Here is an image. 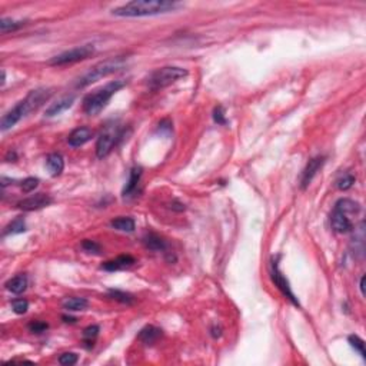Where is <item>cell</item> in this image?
Here are the masks:
<instances>
[{"instance_id":"836d02e7","label":"cell","mask_w":366,"mask_h":366,"mask_svg":"<svg viewBox=\"0 0 366 366\" xmlns=\"http://www.w3.org/2000/svg\"><path fill=\"white\" fill-rule=\"evenodd\" d=\"M47 328H49V325L46 322H42V320H33V322L29 323V330L33 332V333H42Z\"/></svg>"},{"instance_id":"3957f363","label":"cell","mask_w":366,"mask_h":366,"mask_svg":"<svg viewBox=\"0 0 366 366\" xmlns=\"http://www.w3.org/2000/svg\"><path fill=\"white\" fill-rule=\"evenodd\" d=\"M123 66H125V59L123 57H112V59H108L105 62H101L96 66H93L87 73L83 74L82 77L77 80V83H76V87L83 89V87L89 86L92 83L98 82V80H101L103 77L115 73L116 70L122 69Z\"/></svg>"},{"instance_id":"9a60e30c","label":"cell","mask_w":366,"mask_h":366,"mask_svg":"<svg viewBox=\"0 0 366 366\" xmlns=\"http://www.w3.org/2000/svg\"><path fill=\"white\" fill-rule=\"evenodd\" d=\"M92 137H93V130L83 126V128L74 129L73 132L69 135V137H67V143H69V146L72 147H80L83 146L84 143H87Z\"/></svg>"},{"instance_id":"4dcf8cb0","label":"cell","mask_w":366,"mask_h":366,"mask_svg":"<svg viewBox=\"0 0 366 366\" xmlns=\"http://www.w3.org/2000/svg\"><path fill=\"white\" fill-rule=\"evenodd\" d=\"M12 309H13L15 313H18V315H23V313L28 312L29 302L26 299H15L12 302Z\"/></svg>"},{"instance_id":"e575fe53","label":"cell","mask_w":366,"mask_h":366,"mask_svg":"<svg viewBox=\"0 0 366 366\" xmlns=\"http://www.w3.org/2000/svg\"><path fill=\"white\" fill-rule=\"evenodd\" d=\"M213 120L218 123V125H228V120L225 116V109L222 106H218L213 110Z\"/></svg>"},{"instance_id":"7402d4cb","label":"cell","mask_w":366,"mask_h":366,"mask_svg":"<svg viewBox=\"0 0 366 366\" xmlns=\"http://www.w3.org/2000/svg\"><path fill=\"white\" fill-rule=\"evenodd\" d=\"M112 228L118 229L120 232H133L135 230V220L128 216H120L110 222Z\"/></svg>"},{"instance_id":"83f0119b","label":"cell","mask_w":366,"mask_h":366,"mask_svg":"<svg viewBox=\"0 0 366 366\" xmlns=\"http://www.w3.org/2000/svg\"><path fill=\"white\" fill-rule=\"evenodd\" d=\"M355 182H356V177L352 173L346 172V173L340 174L338 179H336V186H338V189H340V191H348V189H350L353 186Z\"/></svg>"},{"instance_id":"2e32d148","label":"cell","mask_w":366,"mask_h":366,"mask_svg":"<svg viewBox=\"0 0 366 366\" xmlns=\"http://www.w3.org/2000/svg\"><path fill=\"white\" fill-rule=\"evenodd\" d=\"M160 336H162V329L156 328L153 325H147V326H145L143 329L139 332L137 339L142 343H145V345H153V343H156L159 340Z\"/></svg>"},{"instance_id":"4316f807","label":"cell","mask_w":366,"mask_h":366,"mask_svg":"<svg viewBox=\"0 0 366 366\" xmlns=\"http://www.w3.org/2000/svg\"><path fill=\"white\" fill-rule=\"evenodd\" d=\"M99 332H101L99 325H92V326H87L86 329L83 330V342L87 343V345H86L87 348H92V346H93V342H95V339L98 338Z\"/></svg>"},{"instance_id":"8d00e7d4","label":"cell","mask_w":366,"mask_h":366,"mask_svg":"<svg viewBox=\"0 0 366 366\" xmlns=\"http://www.w3.org/2000/svg\"><path fill=\"white\" fill-rule=\"evenodd\" d=\"M5 159H6L8 162H15V160L18 159V155H16V152H12V150H9Z\"/></svg>"},{"instance_id":"d6986e66","label":"cell","mask_w":366,"mask_h":366,"mask_svg":"<svg viewBox=\"0 0 366 366\" xmlns=\"http://www.w3.org/2000/svg\"><path fill=\"white\" fill-rule=\"evenodd\" d=\"M5 286H6V289L9 292L15 293V295H20V293L25 292L26 288H28V278H26V274H18V276L9 279Z\"/></svg>"},{"instance_id":"ba28073f","label":"cell","mask_w":366,"mask_h":366,"mask_svg":"<svg viewBox=\"0 0 366 366\" xmlns=\"http://www.w3.org/2000/svg\"><path fill=\"white\" fill-rule=\"evenodd\" d=\"M52 202H53V199L49 195H46V193H36V195H33L30 198H26V199L19 202L18 206L22 211L32 212L43 209L46 206H49Z\"/></svg>"},{"instance_id":"52a82bcc","label":"cell","mask_w":366,"mask_h":366,"mask_svg":"<svg viewBox=\"0 0 366 366\" xmlns=\"http://www.w3.org/2000/svg\"><path fill=\"white\" fill-rule=\"evenodd\" d=\"M278 259H279V256L276 257L273 256L272 257V260H270V278H272L273 284L276 285V288L282 292V295H284L285 298H288L295 306L299 308V302H298L295 293H293L292 289H291V285H289L288 279L285 278V274L282 273L281 269H279V262H278Z\"/></svg>"},{"instance_id":"d590c367","label":"cell","mask_w":366,"mask_h":366,"mask_svg":"<svg viewBox=\"0 0 366 366\" xmlns=\"http://www.w3.org/2000/svg\"><path fill=\"white\" fill-rule=\"evenodd\" d=\"M211 332H212V336H213L215 339H218L222 336V328H220V326H213V328L211 329Z\"/></svg>"},{"instance_id":"30bf717a","label":"cell","mask_w":366,"mask_h":366,"mask_svg":"<svg viewBox=\"0 0 366 366\" xmlns=\"http://www.w3.org/2000/svg\"><path fill=\"white\" fill-rule=\"evenodd\" d=\"M26 115H28V109H26L25 103H23V101L19 102L13 109L9 110V112L3 116V119H2V130L6 132V130H9L10 128H13L19 120L22 119L23 116H26Z\"/></svg>"},{"instance_id":"ab89813d","label":"cell","mask_w":366,"mask_h":366,"mask_svg":"<svg viewBox=\"0 0 366 366\" xmlns=\"http://www.w3.org/2000/svg\"><path fill=\"white\" fill-rule=\"evenodd\" d=\"M5 82H6V72L2 70V86L5 84Z\"/></svg>"},{"instance_id":"d4e9b609","label":"cell","mask_w":366,"mask_h":366,"mask_svg":"<svg viewBox=\"0 0 366 366\" xmlns=\"http://www.w3.org/2000/svg\"><path fill=\"white\" fill-rule=\"evenodd\" d=\"M26 232V223L23 218H18L13 222H10L9 225L5 228L3 230V236H8V235H15V233H23Z\"/></svg>"},{"instance_id":"7a4b0ae2","label":"cell","mask_w":366,"mask_h":366,"mask_svg":"<svg viewBox=\"0 0 366 366\" xmlns=\"http://www.w3.org/2000/svg\"><path fill=\"white\" fill-rule=\"evenodd\" d=\"M126 86V80H113L108 83L106 86L101 87L99 90L93 92L87 95L83 101V110L89 116H96L102 110L106 108V105L113 98L116 92H119L122 87Z\"/></svg>"},{"instance_id":"74e56055","label":"cell","mask_w":366,"mask_h":366,"mask_svg":"<svg viewBox=\"0 0 366 366\" xmlns=\"http://www.w3.org/2000/svg\"><path fill=\"white\" fill-rule=\"evenodd\" d=\"M359 288H360V292L362 295H365V276L360 278V284H359Z\"/></svg>"},{"instance_id":"277c9868","label":"cell","mask_w":366,"mask_h":366,"mask_svg":"<svg viewBox=\"0 0 366 366\" xmlns=\"http://www.w3.org/2000/svg\"><path fill=\"white\" fill-rule=\"evenodd\" d=\"M185 76H188L186 69L177 67V66H166V67H160V69H157V70L149 74L146 83L149 89L159 90V89L167 87L169 84H172Z\"/></svg>"},{"instance_id":"5b68a950","label":"cell","mask_w":366,"mask_h":366,"mask_svg":"<svg viewBox=\"0 0 366 366\" xmlns=\"http://www.w3.org/2000/svg\"><path fill=\"white\" fill-rule=\"evenodd\" d=\"M95 53V46L93 45H83L79 47H74L70 50H66L60 55L55 56L49 60L50 66H64V64L77 63L89 59Z\"/></svg>"},{"instance_id":"4fadbf2b","label":"cell","mask_w":366,"mask_h":366,"mask_svg":"<svg viewBox=\"0 0 366 366\" xmlns=\"http://www.w3.org/2000/svg\"><path fill=\"white\" fill-rule=\"evenodd\" d=\"M136 263V259L130 255H120L116 259H112L108 260L102 265L103 270H108V272H116V270H122V269H126L130 267L132 265Z\"/></svg>"},{"instance_id":"ffe728a7","label":"cell","mask_w":366,"mask_h":366,"mask_svg":"<svg viewBox=\"0 0 366 366\" xmlns=\"http://www.w3.org/2000/svg\"><path fill=\"white\" fill-rule=\"evenodd\" d=\"M140 176H142V167H132L130 169V173H129V180L126 182V186L123 188V196L126 198L129 195L135 192V189L137 188V183L140 180Z\"/></svg>"},{"instance_id":"cb8c5ba5","label":"cell","mask_w":366,"mask_h":366,"mask_svg":"<svg viewBox=\"0 0 366 366\" xmlns=\"http://www.w3.org/2000/svg\"><path fill=\"white\" fill-rule=\"evenodd\" d=\"M25 20H13V19H8L3 18L0 20V30L2 33H9V32H15V30H19L20 28L25 26Z\"/></svg>"},{"instance_id":"1f68e13d","label":"cell","mask_w":366,"mask_h":366,"mask_svg":"<svg viewBox=\"0 0 366 366\" xmlns=\"http://www.w3.org/2000/svg\"><path fill=\"white\" fill-rule=\"evenodd\" d=\"M77 359H79V356L76 353H73V352H66V353H62L59 356V363L64 366H72L77 362Z\"/></svg>"},{"instance_id":"8fae6325","label":"cell","mask_w":366,"mask_h":366,"mask_svg":"<svg viewBox=\"0 0 366 366\" xmlns=\"http://www.w3.org/2000/svg\"><path fill=\"white\" fill-rule=\"evenodd\" d=\"M323 163H325V157H323V156H316V157H313V159H311V160L308 162V165H306V167H305V170H303L302 173V179H301V186H302V189H306V188L311 185L312 179L316 176L318 170L323 166Z\"/></svg>"},{"instance_id":"6da1fadb","label":"cell","mask_w":366,"mask_h":366,"mask_svg":"<svg viewBox=\"0 0 366 366\" xmlns=\"http://www.w3.org/2000/svg\"><path fill=\"white\" fill-rule=\"evenodd\" d=\"M177 8V3L166 0H133L123 6L112 10L115 16L120 18H145L167 13Z\"/></svg>"},{"instance_id":"7c38bea8","label":"cell","mask_w":366,"mask_h":366,"mask_svg":"<svg viewBox=\"0 0 366 366\" xmlns=\"http://www.w3.org/2000/svg\"><path fill=\"white\" fill-rule=\"evenodd\" d=\"M330 225H332V229L338 233H349L353 229V225H352V222L348 216L342 212L336 211V209L333 211L332 216H330Z\"/></svg>"},{"instance_id":"44dd1931","label":"cell","mask_w":366,"mask_h":366,"mask_svg":"<svg viewBox=\"0 0 366 366\" xmlns=\"http://www.w3.org/2000/svg\"><path fill=\"white\" fill-rule=\"evenodd\" d=\"M62 305H63V308L66 311L77 312L86 309L89 302L84 298H66L63 302H62Z\"/></svg>"},{"instance_id":"e0dca14e","label":"cell","mask_w":366,"mask_h":366,"mask_svg":"<svg viewBox=\"0 0 366 366\" xmlns=\"http://www.w3.org/2000/svg\"><path fill=\"white\" fill-rule=\"evenodd\" d=\"M143 245L153 252H163L167 247L166 240L162 236L156 235V233H147L143 236Z\"/></svg>"},{"instance_id":"8992f818","label":"cell","mask_w":366,"mask_h":366,"mask_svg":"<svg viewBox=\"0 0 366 366\" xmlns=\"http://www.w3.org/2000/svg\"><path fill=\"white\" fill-rule=\"evenodd\" d=\"M120 136H122V130L118 126H115V125L106 126L96 142V156L99 159L106 157L112 152V149L116 146Z\"/></svg>"},{"instance_id":"5bb4252c","label":"cell","mask_w":366,"mask_h":366,"mask_svg":"<svg viewBox=\"0 0 366 366\" xmlns=\"http://www.w3.org/2000/svg\"><path fill=\"white\" fill-rule=\"evenodd\" d=\"M74 99H76L74 95H67V96L60 98L59 101L55 102V103H52V105L46 109L45 115L47 118H53V116H57V115L63 113L64 110H67L69 108L73 106Z\"/></svg>"},{"instance_id":"f35d334b","label":"cell","mask_w":366,"mask_h":366,"mask_svg":"<svg viewBox=\"0 0 366 366\" xmlns=\"http://www.w3.org/2000/svg\"><path fill=\"white\" fill-rule=\"evenodd\" d=\"M64 322H70V323H74L76 322V318H70V316H63Z\"/></svg>"},{"instance_id":"d6a6232c","label":"cell","mask_w":366,"mask_h":366,"mask_svg":"<svg viewBox=\"0 0 366 366\" xmlns=\"http://www.w3.org/2000/svg\"><path fill=\"white\" fill-rule=\"evenodd\" d=\"M39 186V179L37 177H26L23 182H22V191L25 193L33 192Z\"/></svg>"},{"instance_id":"f546056e","label":"cell","mask_w":366,"mask_h":366,"mask_svg":"<svg viewBox=\"0 0 366 366\" xmlns=\"http://www.w3.org/2000/svg\"><path fill=\"white\" fill-rule=\"evenodd\" d=\"M82 249L84 252L87 253H95V255H99L102 250L101 245L95 240H90V239H84L82 242Z\"/></svg>"},{"instance_id":"ac0fdd59","label":"cell","mask_w":366,"mask_h":366,"mask_svg":"<svg viewBox=\"0 0 366 366\" xmlns=\"http://www.w3.org/2000/svg\"><path fill=\"white\" fill-rule=\"evenodd\" d=\"M46 166H47L52 176H59L64 169L63 156L59 155V153H50L46 159Z\"/></svg>"},{"instance_id":"9c48e42d","label":"cell","mask_w":366,"mask_h":366,"mask_svg":"<svg viewBox=\"0 0 366 366\" xmlns=\"http://www.w3.org/2000/svg\"><path fill=\"white\" fill-rule=\"evenodd\" d=\"M50 96H52V90L50 89H45V87H40V89L30 92L28 96L23 99V103H25V106L28 109V113L39 109Z\"/></svg>"},{"instance_id":"f1b7e54d","label":"cell","mask_w":366,"mask_h":366,"mask_svg":"<svg viewBox=\"0 0 366 366\" xmlns=\"http://www.w3.org/2000/svg\"><path fill=\"white\" fill-rule=\"evenodd\" d=\"M349 343H350V346L356 350L357 353L360 355L362 357H366V352H365V342L362 340V339L356 336V335H350L348 338Z\"/></svg>"},{"instance_id":"603a6c76","label":"cell","mask_w":366,"mask_h":366,"mask_svg":"<svg viewBox=\"0 0 366 366\" xmlns=\"http://www.w3.org/2000/svg\"><path fill=\"white\" fill-rule=\"evenodd\" d=\"M335 209L345 215L348 213H357L359 212V203H356L355 201H350V199H339L335 205Z\"/></svg>"},{"instance_id":"484cf974","label":"cell","mask_w":366,"mask_h":366,"mask_svg":"<svg viewBox=\"0 0 366 366\" xmlns=\"http://www.w3.org/2000/svg\"><path fill=\"white\" fill-rule=\"evenodd\" d=\"M109 298H112V299H115V301H118L120 303H125V305H133L135 303V296L128 292H123V291L110 289Z\"/></svg>"}]
</instances>
